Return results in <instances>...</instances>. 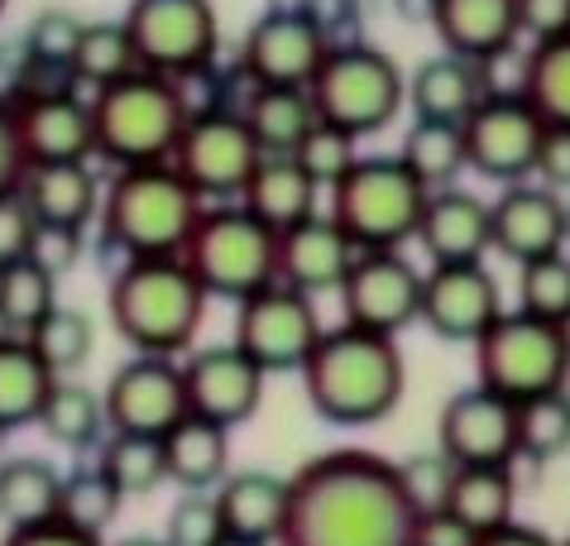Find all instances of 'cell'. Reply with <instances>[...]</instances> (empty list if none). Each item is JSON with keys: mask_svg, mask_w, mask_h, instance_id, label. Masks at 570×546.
Returning a JSON list of instances; mask_svg holds the SVG:
<instances>
[{"mask_svg": "<svg viewBox=\"0 0 570 546\" xmlns=\"http://www.w3.org/2000/svg\"><path fill=\"white\" fill-rule=\"evenodd\" d=\"M240 116L259 144V154H293L303 135L322 120L307 87H249V101L240 106Z\"/></svg>", "mask_w": 570, "mask_h": 546, "instance_id": "cell-33", "label": "cell"}, {"mask_svg": "<svg viewBox=\"0 0 570 546\" xmlns=\"http://www.w3.org/2000/svg\"><path fill=\"white\" fill-rule=\"evenodd\" d=\"M489 87V68L461 53H432L417 62V72L407 77V106H413V120H446V125H465V116L484 96Z\"/></svg>", "mask_w": 570, "mask_h": 546, "instance_id": "cell-25", "label": "cell"}, {"mask_svg": "<svg viewBox=\"0 0 570 546\" xmlns=\"http://www.w3.org/2000/svg\"><path fill=\"white\" fill-rule=\"evenodd\" d=\"M316 197H322V187L307 178L293 154H259V164L240 192V206L278 235L297 221L316 216Z\"/></svg>", "mask_w": 570, "mask_h": 546, "instance_id": "cell-28", "label": "cell"}, {"mask_svg": "<svg viewBox=\"0 0 570 546\" xmlns=\"http://www.w3.org/2000/svg\"><path fill=\"white\" fill-rule=\"evenodd\" d=\"M106 431H130V437H164V431L187 417L183 360L168 355H135L106 379L101 393Z\"/></svg>", "mask_w": 570, "mask_h": 546, "instance_id": "cell-15", "label": "cell"}, {"mask_svg": "<svg viewBox=\"0 0 570 546\" xmlns=\"http://www.w3.org/2000/svg\"><path fill=\"white\" fill-rule=\"evenodd\" d=\"M0 546H101V537L72 533L62 523H39V527H20V533H6Z\"/></svg>", "mask_w": 570, "mask_h": 546, "instance_id": "cell-55", "label": "cell"}, {"mask_svg": "<svg viewBox=\"0 0 570 546\" xmlns=\"http://www.w3.org/2000/svg\"><path fill=\"white\" fill-rule=\"evenodd\" d=\"M518 312L570 326V260L542 254L532 264H518Z\"/></svg>", "mask_w": 570, "mask_h": 546, "instance_id": "cell-43", "label": "cell"}, {"mask_svg": "<svg viewBox=\"0 0 570 546\" xmlns=\"http://www.w3.org/2000/svg\"><path fill=\"white\" fill-rule=\"evenodd\" d=\"M341 293V321L379 335H399L417 321L422 269L403 250H360Z\"/></svg>", "mask_w": 570, "mask_h": 546, "instance_id": "cell-14", "label": "cell"}, {"mask_svg": "<svg viewBox=\"0 0 570 546\" xmlns=\"http://www.w3.org/2000/svg\"><path fill=\"white\" fill-rule=\"evenodd\" d=\"M518 465H455L446 513H455L474 537H489L499 527L518 523Z\"/></svg>", "mask_w": 570, "mask_h": 546, "instance_id": "cell-30", "label": "cell"}, {"mask_svg": "<svg viewBox=\"0 0 570 546\" xmlns=\"http://www.w3.org/2000/svg\"><path fill=\"white\" fill-rule=\"evenodd\" d=\"M24 149H20V130H14V106L10 96H0V197L24 183Z\"/></svg>", "mask_w": 570, "mask_h": 546, "instance_id": "cell-52", "label": "cell"}, {"mask_svg": "<svg viewBox=\"0 0 570 546\" xmlns=\"http://www.w3.org/2000/svg\"><path fill=\"white\" fill-rule=\"evenodd\" d=\"M120 489L110 485V479L97 470V465H87V470H72L62 475V489H58V518L62 527H72V533H87V537H101L110 523L120 518Z\"/></svg>", "mask_w": 570, "mask_h": 546, "instance_id": "cell-40", "label": "cell"}, {"mask_svg": "<svg viewBox=\"0 0 570 546\" xmlns=\"http://www.w3.org/2000/svg\"><path fill=\"white\" fill-rule=\"evenodd\" d=\"M158 441H164L168 479L183 494H212L230 475V431L207 422V417L187 412Z\"/></svg>", "mask_w": 570, "mask_h": 546, "instance_id": "cell-29", "label": "cell"}, {"mask_svg": "<svg viewBox=\"0 0 570 546\" xmlns=\"http://www.w3.org/2000/svg\"><path fill=\"white\" fill-rule=\"evenodd\" d=\"M532 178L542 187H551V192H570V130H561V125H547L542 130Z\"/></svg>", "mask_w": 570, "mask_h": 546, "instance_id": "cell-50", "label": "cell"}, {"mask_svg": "<svg viewBox=\"0 0 570 546\" xmlns=\"http://www.w3.org/2000/svg\"><path fill=\"white\" fill-rule=\"evenodd\" d=\"M58 489L62 470L43 456H10L0 460V523L10 533L39 527L58 518Z\"/></svg>", "mask_w": 570, "mask_h": 546, "instance_id": "cell-32", "label": "cell"}, {"mask_svg": "<svg viewBox=\"0 0 570 546\" xmlns=\"http://www.w3.org/2000/svg\"><path fill=\"white\" fill-rule=\"evenodd\" d=\"M116 546H168L164 537H149V533H139V537H125V542H116Z\"/></svg>", "mask_w": 570, "mask_h": 546, "instance_id": "cell-57", "label": "cell"}, {"mask_svg": "<svg viewBox=\"0 0 570 546\" xmlns=\"http://www.w3.org/2000/svg\"><path fill=\"white\" fill-rule=\"evenodd\" d=\"M436 451L455 465H513L518 460V403L484 383H470L436 417Z\"/></svg>", "mask_w": 570, "mask_h": 546, "instance_id": "cell-19", "label": "cell"}, {"mask_svg": "<svg viewBox=\"0 0 570 546\" xmlns=\"http://www.w3.org/2000/svg\"><path fill=\"white\" fill-rule=\"evenodd\" d=\"M561 546H570V537H566V542H561Z\"/></svg>", "mask_w": 570, "mask_h": 546, "instance_id": "cell-60", "label": "cell"}, {"mask_svg": "<svg viewBox=\"0 0 570 546\" xmlns=\"http://www.w3.org/2000/svg\"><path fill=\"white\" fill-rule=\"evenodd\" d=\"M451 479H455V460L446 451H413L407 460H399V485L407 494L413 513H441L451 499Z\"/></svg>", "mask_w": 570, "mask_h": 546, "instance_id": "cell-45", "label": "cell"}, {"mask_svg": "<svg viewBox=\"0 0 570 546\" xmlns=\"http://www.w3.org/2000/svg\"><path fill=\"white\" fill-rule=\"evenodd\" d=\"M474 383L494 389L509 403L537 393H557L570 383V326L528 316V312H499L480 341H474Z\"/></svg>", "mask_w": 570, "mask_h": 546, "instance_id": "cell-9", "label": "cell"}, {"mask_svg": "<svg viewBox=\"0 0 570 546\" xmlns=\"http://www.w3.org/2000/svg\"><path fill=\"white\" fill-rule=\"evenodd\" d=\"M58 91H77L72 62H53V58H29L20 62V77H14L10 101H35V96H58Z\"/></svg>", "mask_w": 570, "mask_h": 546, "instance_id": "cell-49", "label": "cell"}, {"mask_svg": "<svg viewBox=\"0 0 570 546\" xmlns=\"http://www.w3.org/2000/svg\"><path fill=\"white\" fill-rule=\"evenodd\" d=\"M139 72V58H135V43L125 35L120 20H101V25H82L72 48V77L77 87H110L120 77Z\"/></svg>", "mask_w": 570, "mask_h": 546, "instance_id": "cell-38", "label": "cell"}, {"mask_svg": "<svg viewBox=\"0 0 570 546\" xmlns=\"http://www.w3.org/2000/svg\"><path fill=\"white\" fill-rule=\"evenodd\" d=\"M503 312V293L494 283V273L480 264H432L422 273V308L417 321L441 341L474 345L480 335L494 326V316Z\"/></svg>", "mask_w": 570, "mask_h": 546, "instance_id": "cell-17", "label": "cell"}, {"mask_svg": "<svg viewBox=\"0 0 570 546\" xmlns=\"http://www.w3.org/2000/svg\"><path fill=\"white\" fill-rule=\"evenodd\" d=\"M58 308V279L39 260H14L0 269V326L10 335H29L35 321Z\"/></svg>", "mask_w": 570, "mask_h": 546, "instance_id": "cell-39", "label": "cell"}, {"mask_svg": "<svg viewBox=\"0 0 570 546\" xmlns=\"http://www.w3.org/2000/svg\"><path fill=\"white\" fill-rule=\"evenodd\" d=\"M326 53L331 39L307 10H264L240 43V68L249 87H312Z\"/></svg>", "mask_w": 570, "mask_h": 546, "instance_id": "cell-16", "label": "cell"}, {"mask_svg": "<svg viewBox=\"0 0 570 546\" xmlns=\"http://www.w3.org/2000/svg\"><path fill=\"white\" fill-rule=\"evenodd\" d=\"M264 369L240 355L235 345H207L183 360V389H187V412L207 417V422L235 431L240 422L259 412L264 403Z\"/></svg>", "mask_w": 570, "mask_h": 546, "instance_id": "cell-20", "label": "cell"}, {"mask_svg": "<svg viewBox=\"0 0 570 546\" xmlns=\"http://www.w3.org/2000/svg\"><path fill=\"white\" fill-rule=\"evenodd\" d=\"M297 374H303L312 412L331 427L384 422L407 389V360L399 350V335H379L351 326V321L322 331V341L312 345Z\"/></svg>", "mask_w": 570, "mask_h": 546, "instance_id": "cell-2", "label": "cell"}, {"mask_svg": "<svg viewBox=\"0 0 570 546\" xmlns=\"http://www.w3.org/2000/svg\"><path fill=\"white\" fill-rule=\"evenodd\" d=\"M474 546H561V542H551L542 527H528V523H509V527H499V533H489L480 537Z\"/></svg>", "mask_w": 570, "mask_h": 546, "instance_id": "cell-56", "label": "cell"}, {"mask_svg": "<svg viewBox=\"0 0 570 546\" xmlns=\"http://www.w3.org/2000/svg\"><path fill=\"white\" fill-rule=\"evenodd\" d=\"M207 287L178 254L173 260H125L110 279L106 312L110 326L135 355L183 360L207 321Z\"/></svg>", "mask_w": 570, "mask_h": 546, "instance_id": "cell-3", "label": "cell"}, {"mask_svg": "<svg viewBox=\"0 0 570 546\" xmlns=\"http://www.w3.org/2000/svg\"><path fill=\"white\" fill-rule=\"evenodd\" d=\"M35 235H39V221L29 212V202L20 197V187L6 192V197H0V269L14 260H29Z\"/></svg>", "mask_w": 570, "mask_h": 546, "instance_id": "cell-48", "label": "cell"}, {"mask_svg": "<svg viewBox=\"0 0 570 546\" xmlns=\"http://www.w3.org/2000/svg\"><path fill=\"white\" fill-rule=\"evenodd\" d=\"M14 130H20L24 164H91L97 135H91V106L77 91L35 96V101H10Z\"/></svg>", "mask_w": 570, "mask_h": 546, "instance_id": "cell-21", "label": "cell"}, {"mask_svg": "<svg viewBox=\"0 0 570 546\" xmlns=\"http://www.w3.org/2000/svg\"><path fill=\"white\" fill-rule=\"evenodd\" d=\"M426 20L446 53L494 62L522 39L518 0H426Z\"/></svg>", "mask_w": 570, "mask_h": 546, "instance_id": "cell-24", "label": "cell"}, {"mask_svg": "<svg viewBox=\"0 0 570 546\" xmlns=\"http://www.w3.org/2000/svg\"><path fill=\"white\" fill-rule=\"evenodd\" d=\"M43 437L62 451H91V446L106 441V412H101V393H91L87 383H72V379H58L53 393L43 398V412L39 422Z\"/></svg>", "mask_w": 570, "mask_h": 546, "instance_id": "cell-35", "label": "cell"}, {"mask_svg": "<svg viewBox=\"0 0 570 546\" xmlns=\"http://www.w3.org/2000/svg\"><path fill=\"white\" fill-rule=\"evenodd\" d=\"M178 260L197 273L207 298L240 302L259 287L278 283V235L249 216L240 202H216L202 206Z\"/></svg>", "mask_w": 570, "mask_h": 546, "instance_id": "cell-6", "label": "cell"}, {"mask_svg": "<svg viewBox=\"0 0 570 546\" xmlns=\"http://www.w3.org/2000/svg\"><path fill=\"white\" fill-rule=\"evenodd\" d=\"M53 383L58 374L35 355L24 335H0V437L35 427Z\"/></svg>", "mask_w": 570, "mask_h": 546, "instance_id": "cell-31", "label": "cell"}, {"mask_svg": "<svg viewBox=\"0 0 570 546\" xmlns=\"http://www.w3.org/2000/svg\"><path fill=\"white\" fill-rule=\"evenodd\" d=\"M216 546H264V542H245V537H220Z\"/></svg>", "mask_w": 570, "mask_h": 546, "instance_id": "cell-58", "label": "cell"}, {"mask_svg": "<svg viewBox=\"0 0 570 546\" xmlns=\"http://www.w3.org/2000/svg\"><path fill=\"white\" fill-rule=\"evenodd\" d=\"M322 331L326 326H322V312H316V298L297 293L288 283H268L259 293L235 302L230 345L255 360L264 374H288V369L307 364Z\"/></svg>", "mask_w": 570, "mask_h": 546, "instance_id": "cell-12", "label": "cell"}, {"mask_svg": "<svg viewBox=\"0 0 570 546\" xmlns=\"http://www.w3.org/2000/svg\"><path fill=\"white\" fill-rule=\"evenodd\" d=\"M426 187L407 173L399 154L355 158V168L331 187V221L351 235L355 250H403L417 231Z\"/></svg>", "mask_w": 570, "mask_h": 546, "instance_id": "cell-7", "label": "cell"}, {"mask_svg": "<svg viewBox=\"0 0 570 546\" xmlns=\"http://www.w3.org/2000/svg\"><path fill=\"white\" fill-rule=\"evenodd\" d=\"M29 345H35V355L53 369L58 379H68V374H77L87 360H91V345H97V331H91V316L87 312H77V308H58L43 316V321H35L29 326V335H24Z\"/></svg>", "mask_w": 570, "mask_h": 546, "instance_id": "cell-41", "label": "cell"}, {"mask_svg": "<svg viewBox=\"0 0 570 546\" xmlns=\"http://www.w3.org/2000/svg\"><path fill=\"white\" fill-rule=\"evenodd\" d=\"M202 202L193 187L178 178L173 164L116 168V178L101 187V240L125 260H173L183 254L193 235Z\"/></svg>", "mask_w": 570, "mask_h": 546, "instance_id": "cell-4", "label": "cell"}, {"mask_svg": "<svg viewBox=\"0 0 570 546\" xmlns=\"http://www.w3.org/2000/svg\"><path fill=\"white\" fill-rule=\"evenodd\" d=\"M97 470L120 489V499H145L158 485H168L164 441L158 437H130V431H106Z\"/></svg>", "mask_w": 570, "mask_h": 546, "instance_id": "cell-37", "label": "cell"}, {"mask_svg": "<svg viewBox=\"0 0 570 546\" xmlns=\"http://www.w3.org/2000/svg\"><path fill=\"white\" fill-rule=\"evenodd\" d=\"M6 6H10V0H0V14H6Z\"/></svg>", "mask_w": 570, "mask_h": 546, "instance_id": "cell-59", "label": "cell"}, {"mask_svg": "<svg viewBox=\"0 0 570 546\" xmlns=\"http://www.w3.org/2000/svg\"><path fill=\"white\" fill-rule=\"evenodd\" d=\"M91 106V135H97V158L110 168H145L168 164L173 144L187 125V101L173 77L158 72H130L110 87H97L87 96Z\"/></svg>", "mask_w": 570, "mask_h": 546, "instance_id": "cell-5", "label": "cell"}, {"mask_svg": "<svg viewBox=\"0 0 570 546\" xmlns=\"http://www.w3.org/2000/svg\"><path fill=\"white\" fill-rule=\"evenodd\" d=\"M413 240L432 264H480L489 254V202L465 187L426 192Z\"/></svg>", "mask_w": 570, "mask_h": 546, "instance_id": "cell-23", "label": "cell"}, {"mask_svg": "<svg viewBox=\"0 0 570 546\" xmlns=\"http://www.w3.org/2000/svg\"><path fill=\"white\" fill-rule=\"evenodd\" d=\"M355 254L360 250L351 245V235L326 212H316L307 221H297V226L278 231V283H288L307 298L336 293L355 264Z\"/></svg>", "mask_w": 570, "mask_h": 546, "instance_id": "cell-22", "label": "cell"}, {"mask_svg": "<svg viewBox=\"0 0 570 546\" xmlns=\"http://www.w3.org/2000/svg\"><path fill=\"white\" fill-rule=\"evenodd\" d=\"M77 254H82V231H58V226H39L35 235V250H29V260H39L43 269L53 273V279H62Z\"/></svg>", "mask_w": 570, "mask_h": 546, "instance_id": "cell-51", "label": "cell"}, {"mask_svg": "<svg viewBox=\"0 0 570 546\" xmlns=\"http://www.w3.org/2000/svg\"><path fill=\"white\" fill-rule=\"evenodd\" d=\"M120 25L135 43L139 68L173 82L187 72H207L220 43L212 0H130Z\"/></svg>", "mask_w": 570, "mask_h": 546, "instance_id": "cell-11", "label": "cell"}, {"mask_svg": "<svg viewBox=\"0 0 570 546\" xmlns=\"http://www.w3.org/2000/svg\"><path fill=\"white\" fill-rule=\"evenodd\" d=\"M518 25L532 39H551L570 29V0H518Z\"/></svg>", "mask_w": 570, "mask_h": 546, "instance_id": "cell-53", "label": "cell"}, {"mask_svg": "<svg viewBox=\"0 0 570 546\" xmlns=\"http://www.w3.org/2000/svg\"><path fill=\"white\" fill-rule=\"evenodd\" d=\"M216 494V513L226 537H245V542H264L274 546L283 533V518H288V479L274 470H240L226 475Z\"/></svg>", "mask_w": 570, "mask_h": 546, "instance_id": "cell-27", "label": "cell"}, {"mask_svg": "<svg viewBox=\"0 0 570 546\" xmlns=\"http://www.w3.org/2000/svg\"><path fill=\"white\" fill-rule=\"evenodd\" d=\"M570 451V393H537L518 403V460L547 465Z\"/></svg>", "mask_w": 570, "mask_h": 546, "instance_id": "cell-42", "label": "cell"}, {"mask_svg": "<svg viewBox=\"0 0 570 546\" xmlns=\"http://www.w3.org/2000/svg\"><path fill=\"white\" fill-rule=\"evenodd\" d=\"M570 240V206L561 192L522 178L509 183L489 202V250H499L513 264H532L542 254H561Z\"/></svg>", "mask_w": 570, "mask_h": 546, "instance_id": "cell-18", "label": "cell"}, {"mask_svg": "<svg viewBox=\"0 0 570 546\" xmlns=\"http://www.w3.org/2000/svg\"><path fill=\"white\" fill-rule=\"evenodd\" d=\"M307 96L326 125L364 139L399 120V110L407 106V77L384 48L345 43L322 58Z\"/></svg>", "mask_w": 570, "mask_h": 546, "instance_id": "cell-8", "label": "cell"}, {"mask_svg": "<svg viewBox=\"0 0 570 546\" xmlns=\"http://www.w3.org/2000/svg\"><path fill=\"white\" fill-rule=\"evenodd\" d=\"M480 537L455 518V513H417V527H413V546H474Z\"/></svg>", "mask_w": 570, "mask_h": 546, "instance_id": "cell-54", "label": "cell"}, {"mask_svg": "<svg viewBox=\"0 0 570 546\" xmlns=\"http://www.w3.org/2000/svg\"><path fill=\"white\" fill-rule=\"evenodd\" d=\"M413 527L399 465L345 446L288 479V518L274 546H413Z\"/></svg>", "mask_w": 570, "mask_h": 546, "instance_id": "cell-1", "label": "cell"}, {"mask_svg": "<svg viewBox=\"0 0 570 546\" xmlns=\"http://www.w3.org/2000/svg\"><path fill=\"white\" fill-rule=\"evenodd\" d=\"M158 537L168 546H216L226 537L220 513H216V494H183V499L168 508V523Z\"/></svg>", "mask_w": 570, "mask_h": 546, "instance_id": "cell-46", "label": "cell"}, {"mask_svg": "<svg viewBox=\"0 0 570 546\" xmlns=\"http://www.w3.org/2000/svg\"><path fill=\"white\" fill-rule=\"evenodd\" d=\"M77 35H82V20L68 10H43L24 35V53L29 58H53V62H72Z\"/></svg>", "mask_w": 570, "mask_h": 546, "instance_id": "cell-47", "label": "cell"}, {"mask_svg": "<svg viewBox=\"0 0 570 546\" xmlns=\"http://www.w3.org/2000/svg\"><path fill=\"white\" fill-rule=\"evenodd\" d=\"M20 197L29 202L39 226L87 231L101 206V178L91 173V164H35L24 168Z\"/></svg>", "mask_w": 570, "mask_h": 546, "instance_id": "cell-26", "label": "cell"}, {"mask_svg": "<svg viewBox=\"0 0 570 546\" xmlns=\"http://www.w3.org/2000/svg\"><path fill=\"white\" fill-rule=\"evenodd\" d=\"M542 130H547L542 116H537L518 91H489L461 125L465 168L489 183H503V187L532 178Z\"/></svg>", "mask_w": 570, "mask_h": 546, "instance_id": "cell-13", "label": "cell"}, {"mask_svg": "<svg viewBox=\"0 0 570 546\" xmlns=\"http://www.w3.org/2000/svg\"><path fill=\"white\" fill-rule=\"evenodd\" d=\"M518 96L542 116V125L570 130V29L551 39H532L528 58H522Z\"/></svg>", "mask_w": 570, "mask_h": 546, "instance_id": "cell-34", "label": "cell"}, {"mask_svg": "<svg viewBox=\"0 0 570 546\" xmlns=\"http://www.w3.org/2000/svg\"><path fill=\"white\" fill-rule=\"evenodd\" d=\"M399 158L407 164V173L426 187H455V178L465 173V139H461V125H446V120H413V130L403 135V149Z\"/></svg>", "mask_w": 570, "mask_h": 546, "instance_id": "cell-36", "label": "cell"}, {"mask_svg": "<svg viewBox=\"0 0 570 546\" xmlns=\"http://www.w3.org/2000/svg\"><path fill=\"white\" fill-rule=\"evenodd\" d=\"M168 164L178 168V178L207 206L240 202L249 173H255V164H259V144H255V135H249L240 110L207 106V110H193V116H187Z\"/></svg>", "mask_w": 570, "mask_h": 546, "instance_id": "cell-10", "label": "cell"}, {"mask_svg": "<svg viewBox=\"0 0 570 546\" xmlns=\"http://www.w3.org/2000/svg\"><path fill=\"white\" fill-rule=\"evenodd\" d=\"M293 158L303 164V173H307L316 187L331 192V187L345 178V173L355 168L360 139H355V135H345V130H336V125H326V120H316L312 130L303 135V144L293 149Z\"/></svg>", "mask_w": 570, "mask_h": 546, "instance_id": "cell-44", "label": "cell"}]
</instances>
